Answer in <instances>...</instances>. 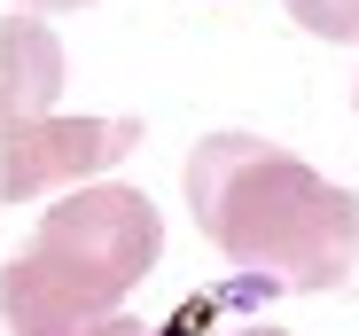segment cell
Wrapping results in <instances>:
<instances>
[{"label": "cell", "instance_id": "3957f363", "mask_svg": "<svg viewBox=\"0 0 359 336\" xmlns=\"http://www.w3.org/2000/svg\"><path fill=\"white\" fill-rule=\"evenodd\" d=\"M133 149H141V118H63V109H47V118L0 126V203L86 188Z\"/></svg>", "mask_w": 359, "mask_h": 336}, {"label": "cell", "instance_id": "6da1fadb", "mask_svg": "<svg viewBox=\"0 0 359 336\" xmlns=\"http://www.w3.org/2000/svg\"><path fill=\"white\" fill-rule=\"evenodd\" d=\"M196 227L273 290H344L359 258V196L320 180L305 156H289L258 133H211L196 141L188 173Z\"/></svg>", "mask_w": 359, "mask_h": 336}, {"label": "cell", "instance_id": "52a82bcc", "mask_svg": "<svg viewBox=\"0 0 359 336\" xmlns=\"http://www.w3.org/2000/svg\"><path fill=\"white\" fill-rule=\"evenodd\" d=\"M24 16H47V8H94V0H16Z\"/></svg>", "mask_w": 359, "mask_h": 336}, {"label": "cell", "instance_id": "277c9868", "mask_svg": "<svg viewBox=\"0 0 359 336\" xmlns=\"http://www.w3.org/2000/svg\"><path fill=\"white\" fill-rule=\"evenodd\" d=\"M71 63H63V39H55L39 16H8L0 24V126H24V118H47L55 94H63Z\"/></svg>", "mask_w": 359, "mask_h": 336}, {"label": "cell", "instance_id": "ba28073f", "mask_svg": "<svg viewBox=\"0 0 359 336\" xmlns=\"http://www.w3.org/2000/svg\"><path fill=\"white\" fill-rule=\"evenodd\" d=\"M226 336H289V328H273V321H243V328H226Z\"/></svg>", "mask_w": 359, "mask_h": 336}, {"label": "cell", "instance_id": "5b68a950", "mask_svg": "<svg viewBox=\"0 0 359 336\" xmlns=\"http://www.w3.org/2000/svg\"><path fill=\"white\" fill-rule=\"evenodd\" d=\"M289 16L320 39H359V0H289Z\"/></svg>", "mask_w": 359, "mask_h": 336}, {"label": "cell", "instance_id": "8992f818", "mask_svg": "<svg viewBox=\"0 0 359 336\" xmlns=\"http://www.w3.org/2000/svg\"><path fill=\"white\" fill-rule=\"evenodd\" d=\"M94 336H164V328H149V321H133V313H109Z\"/></svg>", "mask_w": 359, "mask_h": 336}, {"label": "cell", "instance_id": "7a4b0ae2", "mask_svg": "<svg viewBox=\"0 0 359 336\" xmlns=\"http://www.w3.org/2000/svg\"><path fill=\"white\" fill-rule=\"evenodd\" d=\"M164 250V219L126 180H86L47 203L32 243L0 266V313L8 336H94L126 313L141 274Z\"/></svg>", "mask_w": 359, "mask_h": 336}]
</instances>
